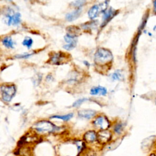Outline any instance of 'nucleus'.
I'll return each mask as SVG.
<instances>
[{
	"instance_id": "1",
	"label": "nucleus",
	"mask_w": 156,
	"mask_h": 156,
	"mask_svg": "<svg viewBox=\"0 0 156 156\" xmlns=\"http://www.w3.org/2000/svg\"><path fill=\"white\" fill-rule=\"evenodd\" d=\"M1 16L3 23L8 27H19L23 24L22 15L19 7L14 3L2 7Z\"/></svg>"
},
{
	"instance_id": "2",
	"label": "nucleus",
	"mask_w": 156,
	"mask_h": 156,
	"mask_svg": "<svg viewBox=\"0 0 156 156\" xmlns=\"http://www.w3.org/2000/svg\"><path fill=\"white\" fill-rule=\"evenodd\" d=\"M113 59L114 57L112 51L110 49L102 46L97 48L93 55L95 66L98 68H102L104 71L105 68H110Z\"/></svg>"
},
{
	"instance_id": "3",
	"label": "nucleus",
	"mask_w": 156,
	"mask_h": 156,
	"mask_svg": "<svg viewBox=\"0 0 156 156\" xmlns=\"http://www.w3.org/2000/svg\"><path fill=\"white\" fill-rule=\"evenodd\" d=\"M62 128L54 124L49 119H40L34 122L31 130L37 135L41 136L55 134L61 132Z\"/></svg>"
},
{
	"instance_id": "4",
	"label": "nucleus",
	"mask_w": 156,
	"mask_h": 156,
	"mask_svg": "<svg viewBox=\"0 0 156 156\" xmlns=\"http://www.w3.org/2000/svg\"><path fill=\"white\" fill-rule=\"evenodd\" d=\"M110 0H102L93 4L87 11V17L90 20H98L102 13L109 7Z\"/></svg>"
},
{
	"instance_id": "5",
	"label": "nucleus",
	"mask_w": 156,
	"mask_h": 156,
	"mask_svg": "<svg viewBox=\"0 0 156 156\" xmlns=\"http://www.w3.org/2000/svg\"><path fill=\"white\" fill-rule=\"evenodd\" d=\"M16 86L13 83H4L1 85V99L5 103L12 101L16 93Z\"/></svg>"
},
{
	"instance_id": "6",
	"label": "nucleus",
	"mask_w": 156,
	"mask_h": 156,
	"mask_svg": "<svg viewBox=\"0 0 156 156\" xmlns=\"http://www.w3.org/2000/svg\"><path fill=\"white\" fill-rule=\"evenodd\" d=\"M70 59V55L64 51H54L49 54L47 63L49 65L59 66L67 63Z\"/></svg>"
},
{
	"instance_id": "7",
	"label": "nucleus",
	"mask_w": 156,
	"mask_h": 156,
	"mask_svg": "<svg viewBox=\"0 0 156 156\" xmlns=\"http://www.w3.org/2000/svg\"><path fill=\"white\" fill-rule=\"evenodd\" d=\"M91 124L94 129L98 130H101L111 128L112 122L105 115L101 113L97 114V115L92 119Z\"/></svg>"
},
{
	"instance_id": "8",
	"label": "nucleus",
	"mask_w": 156,
	"mask_h": 156,
	"mask_svg": "<svg viewBox=\"0 0 156 156\" xmlns=\"http://www.w3.org/2000/svg\"><path fill=\"white\" fill-rule=\"evenodd\" d=\"M120 11L119 9H116L112 6H109L101 15V20L100 21V25L99 29L102 30L105 27L108 23L119 13Z\"/></svg>"
},
{
	"instance_id": "9",
	"label": "nucleus",
	"mask_w": 156,
	"mask_h": 156,
	"mask_svg": "<svg viewBox=\"0 0 156 156\" xmlns=\"http://www.w3.org/2000/svg\"><path fill=\"white\" fill-rule=\"evenodd\" d=\"M113 134L110 129L98 130V144L102 146L108 144L112 140Z\"/></svg>"
},
{
	"instance_id": "10",
	"label": "nucleus",
	"mask_w": 156,
	"mask_h": 156,
	"mask_svg": "<svg viewBox=\"0 0 156 156\" xmlns=\"http://www.w3.org/2000/svg\"><path fill=\"white\" fill-rule=\"evenodd\" d=\"M100 25V21L98 20H90L85 21L80 25L82 30L84 32L90 33L93 30L99 29Z\"/></svg>"
},
{
	"instance_id": "11",
	"label": "nucleus",
	"mask_w": 156,
	"mask_h": 156,
	"mask_svg": "<svg viewBox=\"0 0 156 156\" xmlns=\"http://www.w3.org/2000/svg\"><path fill=\"white\" fill-rule=\"evenodd\" d=\"M1 42L2 46L9 50L15 49L17 45L16 40H14L12 35L10 34H6L2 36Z\"/></svg>"
},
{
	"instance_id": "12",
	"label": "nucleus",
	"mask_w": 156,
	"mask_h": 156,
	"mask_svg": "<svg viewBox=\"0 0 156 156\" xmlns=\"http://www.w3.org/2000/svg\"><path fill=\"white\" fill-rule=\"evenodd\" d=\"M83 12V9H72L65 15V20L68 23H73L79 19Z\"/></svg>"
},
{
	"instance_id": "13",
	"label": "nucleus",
	"mask_w": 156,
	"mask_h": 156,
	"mask_svg": "<svg viewBox=\"0 0 156 156\" xmlns=\"http://www.w3.org/2000/svg\"><path fill=\"white\" fill-rule=\"evenodd\" d=\"M82 140L88 144L98 143V131H96L95 130H87L83 135Z\"/></svg>"
},
{
	"instance_id": "14",
	"label": "nucleus",
	"mask_w": 156,
	"mask_h": 156,
	"mask_svg": "<svg viewBox=\"0 0 156 156\" xmlns=\"http://www.w3.org/2000/svg\"><path fill=\"white\" fill-rule=\"evenodd\" d=\"M77 116L79 118L89 120L91 119H93L97 115L98 112L94 110L87 108V109L79 110V111H77Z\"/></svg>"
},
{
	"instance_id": "15",
	"label": "nucleus",
	"mask_w": 156,
	"mask_h": 156,
	"mask_svg": "<svg viewBox=\"0 0 156 156\" xmlns=\"http://www.w3.org/2000/svg\"><path fill=\"white\" fill-rule=\"evenodd\" d=\"M108 90L106 87L101 85L92 87L90 90V94L93 96H106Z\"/></svg>"
},
{
	"instance_id": "16",
	"label": "nucleus",
	"mask_w": 156,
	"mask_h": 156,
	"mask_svg": "<svg viewBox=\"0 0 156 156\" xmlns=\"http://www.w3.org/2000/svg\"><path fill=\"white\" fill-rule=\"evenodd\" d=\"M126 124L124 122L120 120H116L112 123V130L113 134L116 135H121L125 130Z\"/></svg>"
},
{
	"instance_id": "17",
	"label": "nucleus",
	"mask_w": 156,
	"mask_h": 156,
	"mask_svg": "<svg viewBox=\"0 0 156 156\" xmlns=\"http://www.w3.org/2000/svg\"><path fill=\"white\" fill-rule=\"evenodd\" d=\"M74 116L73 113H68L64 115H52L49 117L51 119H58L63 122L69 121Z\"/></svg>"
},
{
	"instance_id": "18",
	"label": "nucleus",
	"mask_w": 156,
	"mask_h": 156,
	"mask_svg": "<svg viewBox=\"0 0 156 156\" xmlns=\"http://www.w3.org/2000/svg\"><path fill=\"white\" fill-rule=\"evenodd\" d=\"M79 36L69 32H66L63 36V41L65 43H74L77 44Z\"/></svg>"
},
{
	"instance_id": "19",
	"label": "nucleus",
	"mask_w": 156,
	"mask_h": 156,
	"mask_svg": "<svg viewBox=\"0 0 156 156\" xmlns=\"http://www.w3.org/2000/svg\"><path fill=\"white\" fill-rule=\"evenodd\" d=\"M88 0H72L69 6L71 9H83L88 4Z\"/></svg>"
},
{
	"instance_id": "20",
	"label": "nucleus",
	"mask_w": 156,
	"mask_h": 156,
	"mask_svg": "<svg viewBox=\"0 0 156 156\" xmlns=\"http://www.w3.org/2000/svg\"><path fill=\"white\" fill-rule=\"evenodd\" d=\"M37 54L36 51H32L29 52H24L22 53L16 54L13 55V58L15 59H20V60H26L29 59L34 55Z\"/></svg>"
},
{
	"instance_id": "21",
	"label": "nucleus",
	"mask_w": 156,
	"mask_h": 156,
	"mask_svg": "<svg viewBox=\"0 0 156 156\" xmlns=\"http://www.w3.org/2000/svg\"><path fill=\"white\" fill-rule=\"evenodd\" d=\"M34 43V39L30 36L26 35L23 38L21 41V45L29 51L32 48Z\"/></svg>"
},
{
	"instance_id": "22",
	"label": "nucleus",
	"mask_w": 156,
	"mask_h": 156,
	"mask_svg": "<svg viewBox=\"0 0 156 156\" xmlns=\"http://www.w3.org/2000/svg\"><path fill=\"white\" fill-rule=\"evenodd\" d=\"M156 136L155 135H152V136H150L149 137L146 138L144 140H143L144 143H142V146L143 147V149H147L149 150V149H151V147L153 146L154 143V140H155Z\"/></svg>"
},
{
	"instance_id": "23",
	"label": "nucleus",
	"mask_w": 156,
	"mask_h": 156,
	"mask_svg": "<svg viewBox=\"0 0 156 156\" xmlns=\"http://www.w3.org/2000/svg\"><path fill=\"white\" fill-rule=\"evenodd\" d=\"M82 29L80 27V26H76V25H69L68 26L66 27V32H69L75 35H77L78 36L80 35L82 32Z\"/></svg>"
},
{
	"instance_id": "24",
	"label": "nucleus",
	"mask_w": 156,
	"mask_h": 156,
	"mask_svg": "<svg viewBox=\"0 0 156 156\" xmlns=\"http://www.w3.org/2000/svg\"><path fill=\"white\" fill-rule=\"evenodd\" d=\"M124 77L122 70L118 69L115 70L110 75V78L112 81H119L122 79Z\"/></svg>"
},
{
	"instance_id": "25",
	"label": "nucleus",
	"mask_w": 156,
	"mask_h": 156,
	"mask_svg": "<svg viewBox=\"0 0 156 156\" xmlns=\"http://www.w3.org/2000/svg\"><path fill=\"white\" fill-rule=\"evenodd\" d=\"M88 101V98H79L77 100H76L72 104V107L73 108H79L80 107L82 104H83L84 102H87Z\"/></svg>"
},
{
	"instance_id": "26",
	"label": "nucleus",
	"mask_w": 156,
	"mask_h": 156,
	"mask_svg": "<svg viewBox=\"0 0 156 156\" xmlns=\"http://www.w3.org/2000/svg\"><path fill=\"white\" fill-rule=\"evenodd\" d=\"M152 4L153 13L156 15V0H152Z\"/></svg>"
},
{
	"instance_id": "27",
	"label": "nucleus",
	"mask_w": 156,
	"mask_h": 156,
	"mask_svg": "<svg viewBox=\"0 0 156 156\" xmlns=\"http://www.w3.org/2000/svg\"><path fill=\"white\" fill-rule=\"evenodd\" d=\"M82 63H83V65L86 68H89L90 67V66H91V63H90V62L88 61V60H83V61H82Z\"/></svg>"
},
{
	"instance_id": "28",
	"label": "nucleus",
	"mask_w": 156,
	"mask_h": 156,
	"mask_svg": "<svg viewBox=\"0 0 156 156\" xmlns=\"http://www.w3.org/2000/svg\"><path fill=\"white\" fill-rule=\"evenodd\" d=\"M52 79H53L52 75L51 74H48L46 76L45 80H46V81H47V82H51V81H52Z\"/></svg>"
},
{
	"instance_id": "29",
	"label": "nucleus",
	"mask_w": 156,
	"mask_h": 156,
	"mask_svg": "<svg viewBox=\"0 0 156 156\" xmlns=\"http://www.w3.org/2000/svg\"><path fill=\"white\" fill-rule=\"evenodd\" d=\"M2 1H4L5 2H8L9 4H13L14 3L13 0H2Z\"/></svg>"
},
{
	"instance_id": "30",
	"label": "nucleus",
	"mask_w": 156,
	"mask_h": 156,
	"mask_svg": "<svg viewBox=\"0 0 156 156\" xmlns=\"http://www.w3.org/2000/svg\"><path fill=\"white\" fill-rule=\"evenodd\" d=\"M149 156H156V154H155V152H151V153L149 155Z\"/></svg>"
},
{
	"instance_id": "31",
	"label": "nucleus",
	"mask_w": 156,
	"mask_h": 156,
	"mask_svg": "<svg viewBox=\"0 0 156 156\" xmlns=\"http://www.w3.org/2000/svg\"><path fill=\"white\" fill-rule=\"evenodd\" d=\"M24 1H28V2H31L32 1H34L35 0H24Z\"/></svg>"
},
{
	"instance_id": "32",
	"label": "nucleus",
	"mask_w": 156,
	"mask_h": 156,
	"mask_svg": "<svg viewBox=\"0 0 156 156\" xmlns=\"http://www.w3.org/2000/svg\"><path fill=\"white\" fill-rule=\"evenodd\" d=\"M156 30V25L154 27H153V30Z\"/></svg>"
},
{
	"instance_id": "33",
	"label": "nucleus",
	"mask_w": 156,
	"mask_h": 156,
	"mask_svg": "<svg viewBox=\"0 0 156 156\" xmlns=\"http://www.w3.org/2000/svg\"><path fill=\"white\" fill-rule=\"evenodd\" d=\"M24 156H25V155H24Z\"/></svg>"
}]
</instances>
